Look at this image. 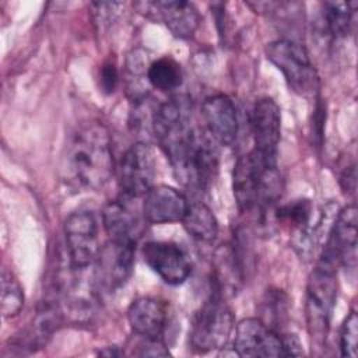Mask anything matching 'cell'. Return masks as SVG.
I'll return each instance as SVG.
<instances>
[{"mask_svg":"<svg viewBox=\"0 0 358 358\" xmlns=\"http://www.w3.org/2000/svg\"><path fill=\"white\" fill-rule=\"evenodd\" d=\"M201 117L207 133L220 145H231L239 129L238 113L234 102L224 94L206 98L201 103Z\"/></svg>","mask_w":358,"mask_h":358,"instance_id":"cell-15","label":"cell"},{"mask_svg":"<svg viewBox=\"0 0 358 358\" xmlns=\"http://www.w3.org/2000/svg\"><path fill=\"white\" fill-rule=\"evenodd\" d=\"M232 189L242 213H266L281 197L282 180L277 165L266 164L253 151L239 157L234 165Z\"/></svg>","mask_w":358,"mask_h":358,"instance_id":"cell-2","label":"cell"},{"mask_svg":"<svg viewBox=\"0 0 358 358\" xmlns=\"http://www.w3.org/2000/svg\"><path fill=\"white\" fill-rule=\"evenodd\" d=\"M136 243L110 241L101 248L95 260V281L106 291H115L124 285L134 266Z\"/></svg>","mask_w":358,"mask_h":358,"instance_id":"cell-14","label":"cell"},{"mask_svg":"<svg viewBox=\"0 0 358 358\" xmlns=\"http://www.w3.org/2000/svg\"><path fill=\"white\" fill-rule=\"evenodd\" d=\"M140 351L134 352L140 357H166L169 355L168 348L162 343L161 338H144V341L140 344Z\"/></svg>","mask_w":358,"mask_h":358,"instance_id":"cell-28","label":"cell"},{"mask_svg":"<svg viewBox=\"0 0 358 358\" xmlns=\"http://www.w3.org/2000/svg\"><path fill=\"white\" fill-rule=\"evenodd\" d=\"M336 298L337 266L319 259L308 280L305 299L306 327L312 344L316 347H322L326 343Z\"/></svg>","mask_w":358,"mask_h":358,"instance_id":"cell-3","label":"cell"},{"mask_svg":"<svg viewBox=\"0 0 358 358\" xmlns=\"http://www.w3.org/2000/svg\"><path fill=\"white\" fill-rule=\"evenodd\" d=\"M63 232L70 267L85 270L94 264L101 250L95 215L88 210L71 213L64 221Z\"/></svg>","mask_w":358,"mask_h":358,"instance_id":"cell-8","label":"cell"},{"mask_svg":"<svg viewBox=\"0 0 358 358\" xmlns=\"http://www.w3.org/2000/svg\"><path fill=\"white\" fill-rule=\"evenodd\" d=\"M358 344V317L355 312H350L340 330V351L343 357L355 358Z\"/></svg>","mask_w":358,"mask_h":358,"instance_id":"cell-27","label":"cell"},{"mask_svg":"<svg viewBox=\"0 0 358 358\" xmlns=\"http://www.w3.org/2000/svg\"><path fill=\"white\" fill-rule=\"evenodd\" d=\"M262 313H263V316L259 319L278 333V330L284 326L282 324L284 319L287 317V296H285V294L281 289L267 291L266 296L263 299Z\"/></svg>","mask_w":358,"mask_h":358,"instance_id":"cell-26","label":"cell"},{"mask_svg":"<svg viewBox=\"0 0 358 358\" xmlns=\"http://www.w3.org/2000/svg\"><path fill=\"white\" fill-rule=\"evenodd\" d=\"M194 129L192 126V102L187 96H172L155 108L151 131L169 162L182 154Z\"/></svg>","mask_w":358,"mask_h":358,"instance_id":"cell-4","label":"cell"},{"mask_svg":"<svg viewBox=\"0 0 358 358\" xmlns=\"http://www.w3.org/2000/svg\"><path fill=\"white\" fill-rule=\"evenodd\" d=\"M145 264L169 285L183 284L190 273L192 263L185 249L168 241H150L141 249Z\"/></svg>","mask_w":358,"mask_h":358,"instance_id":"cell-12","label":"cell"},{"mask_svg":"<svg viewBox=\"0 0 358 358\" xmlns=\"http://www.w3.org/2000/svg\"><path fill=\"white\" fill-rule=\"evenodd\" d=\"M213 275L221 296L235 295L243 281V268L234 243H222L214 250Z\"/></svg>","mask_w":358,"mask_h":358,"instance_id":"cell-19","label":"cell"},{"mask_svg":"<svg viewBox=\"0 0 358 358\" xmlns=\"http://www.w3.org/2000/svg\"><path fill=\"white\" fill-rule=\"evenodd\" d=\"M234 350L236 355L248 358L285 357L280 333L259 317H246L236 324Z\"/></svg>","mask_w":358,"mask_h":358,"instance_id":"cell-13","label":"cell"},{"mask_svg":"<svg viewBox=\"0 0 358 358\" xmlns=\"http://www.w3.org/2000/svg\"><path fill=\"white\" fill-rule=\"evenodd\" d=\"M253 152L268 165H277V150L281 137V112L271 98H260L250 113Z\"/></svg>","mask_w":358,"mask_h":358,"instance_id":"cell-10","label":"cell"},{"mask_svg":"<svg viewBox=\"0 0 358 358\" xmlns=\"http://www.w3.org/2000/svg\"><path fill=\"white\" fill-rule=\"evenodd\" d=\"M185 231L196 241L210 243L218 234V222L210 207L201 201L190 203L182 218Z\"/></svg>","mask_w":358,"mask_h":358,"instance_id":"cell-21","label":"cell"},{"mask_svg":"<svg viewBox=\"0 0 358 358\" xmlns=\"http://www.w3.org/2000/svg\"><path fill=\"white\" fill-rule=\"evenodd\" d=\"M115 171L112 141L99 122L81 124L69 138L62 158L64 182L84 192L101 190Z\"/></svg>","mask_w":358,"mask_h":358,"instance_id":"cell-1","label":"cell"},{"mask_svg":"<svg viewBox=\"0 0 358 358\" xmlns=\"http://www.w3.org/2000/svg\"><path fill=\"white\" fill-rule=\"evenodd\" d=\"M282 344H284V351H285V357H298L302 355V345L299 338L295 334H282Z\"/></svg>","mask_w":358,"mask_h":358,"instance_id":"cell-30","label":"cell"},{"mask_svg":"<svg viewBox=\"0 0 358 358\" xmlns=\"http://www.w3.org/2000/svg\"><path fill=\"white\" fill-rule=\"evenodd\" d=\"M127 322L140 337L161 338L168 324L166 303L154 296H140L130 303Z\"/></svg>","mask_w":358,"mask_h":358,"instance_id":"cell-17","label":"cell"},{"mask_svg":"<svg viewBox=\"0 0 358 358\" xmlns=\"http://www.w3.org/2000/svg\"><path fill=\"white\" fill-rule=\"evenodd\" d=\"M274 211H275V218L292 227L295 232L308 227L313 218V206L306 199L294 200L285 206L277 207Z\"/></svg>","mask_w":358,"mask_h":358,"instance_id":"cell-25","label":"cell"},{"mask_svg":"<svg viewBox=\"0 0 358 358\" xmlns=\"http://www.w3.org/2000/svg\"><path fill=\"white\" fill-rule=\"evenodd\" d=\"M171 165L182 185L194 192L207 190L218 172L215 141L206 130L196 127L187 147Z\"/></svg>","mask_w":358,"mask_h":358,"instance_id":"cell-5","label":"cell"},{"mask_svg":"<svg viewBox=\"0 0 358 358\" xmlns=\"http://www.w3.org/2000/svg\"><path fill=\"white\" fill-rule=\"evenodd\" d=\"M117 179L123 196L137 199L144 196L155 179V157L152 148L143 141L130 145L117 166Z\"/></svg>","mask_w":358,"mask_h":358,"instance_id":"cell-9","label":"cell"},{"mask_svg":"<svg viewBox=\"0 0 358 358\" xmlns=\"http://www.w3.org/2000/svg\"><path fill=\"white\" fill-rule=\"evenodd\" d=\"M357 250V207L350 204L338 210L331 228L324 241L322 255L323 259L334 266H355Z\"/></svg>","mask_w":358,"mask_h":358,"instance_id":"cell-11","label":"cell"},{"mask_svg":"<svg viewBox=\"0 0 358 358\" xmlns=\"http://www.w3.org/2000/svg\"><path fill=\"white\" fill-rule=\"evenodd\" d=\"M147 80L159 91H173L183 81L180 64L171 56H162L154 60L147 69Z\"/></svg>","mask_w":358,"mask_h":358,"instance_id":"cell-22","label":"cell"},{"mask_svg":"<svg viewBox=\"0 0 358 358\" xmlns=\"http://www.w3.org/2000/svg\"><path fill=\"white\" fill-rule=\"evenodd\" d=\"M235 327L231 308L215 292L196 312L190 326V344L197 352H210L225 347Z\"/></svg>","mask_w":358,"mask_h":358,"instance_id":"cell-7","label":"cell"},{"mask_svg":"<svg viewBox=\"0 0 358 358\" xmlns=\"http://www.w3.org/2000/svg\"><path fill=\"white\" fill-rule=\"evenodd\" d=\"M130 199L122 194V197L110 200L103 207L102 221L110 241L136 243L141 235L143 225L129 203Z\"/></svg>","mask_w":358,"mask_h":358,"instance_id":"cell-18","label":"cell"},{"mask_svg":"<svg viewBox=\"0 0 358 358\" xmlns=\"http://www.w3.org/2000/svg\"><path fill=\"white\" fill-rule=\"evenodd\" d=\"M355 6L357 3L347 1H326L323 4L326 28L334 38H343L350 34Z\"/></svg>","mask_w":358,"mask_h":358,"instance_id":"cell-23","label":"cell"},{"mask_svg":"<svg viewBox=\"0 0 358 358\" xmlns=\"http://www.w3.org/2000/svg\"><path fill=\"white\" fill-rule=\"evenodd\" d=\"M117 83V71L115 64L105 63L101 70V87L105 92H113Z\"/></svg>","mask_w":358,"mask_h":358,"instance_id":"cell-29","label":"cell"},{"mask_svg":"<svg viewBox=\"0 0 358 358\" xmlns=\"http://www.w3.org/2000/svg\"><path fill=\"white\" fill-rule=\"evenodd\" d=\"M24 306V289L17 277L3 268L1 271V313L6 319L17 316Z\"/></svg>","mask_w":358,"mask_h":358,"instance_id":"cell-24","label":"cell"},{"mask_svg":"<svg viewBox=\"0 0 358 358\" xmlns=\"http://www.w3.org/2000/svg\"><path fill=\"white\" fill-rule=\"evenodd\" d=\"M151 6L176 38H190L199 28L200 13L190 1H157Z\"/></svg>","mask_w":358,"mask_h":358,"instance_id":"cell-20","label":"cell"},{"mask_svg":"<svg viewBox=\"0 0 358 358\" xmlns=\"http://www.w3.org/2000/svg\"><path fill=\"white\" fill-rule=\"evenodd\" d=\"M143 197V218L151 225L182 221L189 207L186 197L166 185H154Z\"/></svg>","mask_w":358,"mask_h":358,"instance_id":"cell-16","label":"cell"},{"mask_svg":"<svg viewBox=\"0 0 358 358\" xmlns=\"http://www.w3.org/2000/svg\"><path fill=\"white\" fill-rule=\"evenodd\" d=\"M266 56L295 94L313 98L317 95L319 76L305 46L291 39H277L267 43Z\"/></svg>","mask_w":358,"mask_h":358,"instance_id":"cell-6","label":"cell"}]
</instances>
